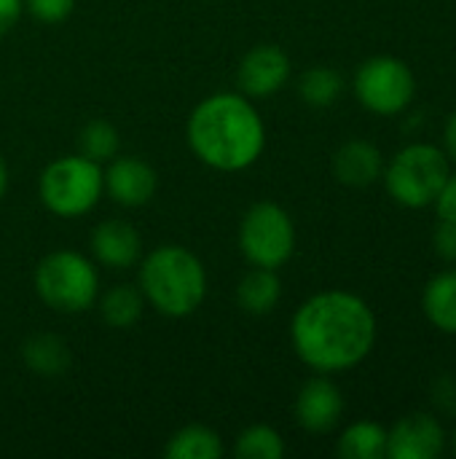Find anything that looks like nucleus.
I'll return each mask as SVG.
<instances>
[{
    "label": "nucleus",
    "mask_w": 456,
    "mask_h": 459,
    "mask_svg": "<svg viewBox=\"0 0 456 459\" xmlns=\"http://www.w3.org/2000/svg\"><path fill=\"white\" fill-rule=\"evenodd\" d=\"M298 358L320 371H347L368 358L376 342L371 307L347 290H325L298 307L290 325Z\"/></svg>",
    "instance_id": "obj_1"
},
{
    "label": "nucleus",
    "mask_w": 456,
    "mask_h": 459,
    "mask_svg": "<svg viewBox=\"0 0 456 459\" xmlns=\"http://www.w3.org/2000/svg\"><path fill=\"white\" fill-rule=\"evenodd\" d=\"M188 145L220 172H239L258 161L266 129L258 110L239 94H212L188 118Z\"/></svg>",
    "instance_id": "obj_2"
},
{
    "label": "nucleus",
    "mask_w": 456,
    "mask_h": 459,
    "mask_svg": "<svg viewBox=\"0 0 456 459\" xmlns=\"http://www.w3.org/2000/svg\"><path fill=\"white\" fill-rule=\"evenodd\" d=\"M140 290L167 317L194 315L207 293V274L202 261L177 245L153 250L140 269Z\"/></svg>",
    "instance_id": "obj_3"
},
{
    "label": "nucleus",
    "mask_w": 456,
    "mask_h": 459,
    "mask_svg": "<svg viewBox=\"0 0 456 459\" xmlns=\"http://www.w3.org/2000/svg\"><path fill=\"white\" fill-rule=\"evenodd\" d=\"M449 175V156L438 145L414 143L395 153L384 172V186L398 204L425 210L435 202Z\"/></svg>",
    "instance_id": "obj_4"
},
{
    "label": "nucleus",
    "mask_w": 456,
    "mask_h": 459,
    "mask_svg": "<svg viewBox=\"0 0 456 459\" xmlns=\"http://www.w3.org/2000/svg\"><path fill=\"white\" fill-rule=\"evenodd\" d=\"M97 288L99 280L94 266L73 250L51 253L35 269V290L40 301L65 315L86 312L97 299Z\"/></svg>",
    "instance_id": "obj_5"
},
{
    "label": "nucleus",
    "mask_w": 456,
    "mask_h": 459,
    "mask_svg": "<svg viewBox=\"0 0 456 459\" xmlns=\"http://www.w3.org/2000/svg\"><path fill=\"white\" fill-rule=\"evenodd\" d=\"M102 169L86 156H65L51 161L40 175L43 204L62 218H78L94 210L102 196Z\"/></svg>",
    "instance_id": "obj_6"
},
{
    "label": "nucleus",
    "mask_w": 456,
    "mask_h": 459,
    "mask_svg": "<svg viewBox=\"0 0 456 459\" xmlns=\"http://www.w3.org/2000/svg\"><path fill=\"white\" fill-rule=\"evenodd\" d=\"M239 247L253 266H282L296 247V229L290 215L274 202L253 204L239 226Z\"/></svg>",
    "instance_id": "obj_7"
},
{
    "label": "nucleus",
    "mask_w": 456,
    "mask_h": 459,
    "mask_svg": "<svg viewBox=\"0 0 456 459\" xmlns=\"http://www.w3.org/2000/svg\"><path fill=\"white\" fill-rule=\"evenodd\" d=\"M417 91V78L403 59L371 56L355 73V94L360 105L376 116L403 113Z\"/></svg>",
    "instance_id": "obj_8"
},
{
    "label": "nucleus",
    "mask_w": 456,
    "mask_h": 459,
    "mask_svg": "<svg viewBox=\"0 0 456 459\" xmlns=\"http://www.w3.org/2000/svg\"><path fill=\"white\" fill-rule=\"evenodd\" d=\"M446 449V430L433 414H409L387 430L390 459H435Z\"/></svg>",
    "instance_id": "obj_9"
},
{
    "label": "nucleus",
    "mask_w": 456,
    "mask_h": 459,
    "mask_svg": "<svg viewBox=\"0 0 456 459\" xmlns=\"http://www.w3.org/2000/svg\"><path fill=\"white\" fill-rule=\"evenodd\" d=\"M290 78V59L280 46L263 43L245 54L237 81L247 97H271Z\"/></svg>",
    "instance_id": "obj_10"
},
{
    "label": "nucleus",
    "mask_w": 456,
    "mask_h": 459,
    "mask_svg": "<svg viewBox=\"0 0 456 459\" xmlns=\"http://www.w3.org/2000/svg\"><path fill=\"white\" fill-rule=\"evenodd\" d=\"M156 186L159 180L153 167L137 156H113L110 167L102 172V188L121 207H142L156 194Z\"/></svg>",
    "instance_id": "obj_11"
},
{
    "label": "nucleus",
    "mask_w": 456,
    "mask_h": 459,
    "mask_svg": "<svg viewBox=\"0 0 456 459\" xmlns=\"http://www.w3.org/2000/svg\"><path fill=\"white\" fill-rule=\"evenodd\" d=\"M341 411H344L341 390L325 377L309 379L296 398V420L309 433L333 430L341 420Z\"/></svg>",
    "instance_id": "obj_12"
},
{
    "label": "nucleus",
    "mask_w": 456,
    "mask_h": 459,
    "mask_svg": "<svg viewBox=\"0 0 456 459\" xmlns=\"http://www.w3.org/2000/svg\"><path fill=\"white\" fill-rule=\"evenodd\" d=\"M333 172L349 188H368L384 172L382 151L368 140H349L336 151Z\"/></svg>",
    "instance_id": "obj_13"
},
{
    "label": "nucleus",
    "mask_w": 456,
    "mask_h": 459,
    "mask_svg": "<svg viewBox=\"0 0 456 459\" xmlns=\"http://www.w3.org/2000/svg\"><path fill=\"white\" fill-rule=\"evenodd\" d=\"M140 234L126 221H102L91 234V253L110 269H129L140 258Z\"/></svg>",
    "instance_id": "obj_14"
},
{
    "label": "nucleus",
    "mask_w": 456,
    "mask_h": 459,
    "mask_svg": "<svg viewBox=\"0 0 456 459\" xmlns=\"http://www.w3.org/2000/svg\"><path fill=\"white\" fill-rule=\"evenodd\" d=\"M422 309L438 331L456 336V269H446L427 282Z\"/></svg>",
    "instance_id": "obj_15"
},
{
    "label": "nucleus",
    "mask_w": 456,
    "mask_h": 459,
    "mask_svg": "<svg viewBox=\"0 0 456 459\" xmlns=\"http://www.w3.org/2000/svg\"><path fill=\"white\" fill-rule=\"evenodd\" d=\"M282 296V282L274 274V269L266 266H255L250 274H245V280L237 288V301L247 315H269Z\"/></svg>",
    "instance_id": "obj_16"
},
{
    "label": "nucleus",
    "mask_w": 456,
    "mask_h": 459,
    "mask_svg": "<svg viewBox=\"0 0 456 459\" xmlns=\"http://www.w3.org/2000/svg\"><path fill=\"white\" fill-rule=\"evenodd\" d=\"M22 358L30 371L38 377H59L70 366V350L67 344L54 333H35L24 342Z\"/></svg>",
    "instance_id": "obj_17"
},
{
    "label": "nucleus",
    "mask_w": 456,
    "mask_h": 459,
    "mask_svg": "<svg viewBox=\"0 0 456 459\" xmlns=\"http://www.w3.org/2000/svg\"><path fill=\"white\" fill-rule=\"evenodd\" d=\"M339 455L344 459L387 457V430L379 422H355L339 438Z\"/></svg>",
    "instance_id": "obj_18"
},
{
    "label": "nucleus",
    "mask_w": 456,
    "mask_h": 459,
    "mask_svg": "<svg viewBox=\"0 0 456 459\" xmlns=\"http://www.w3.org/2000/svg\"><path fill=\"white\" fill-rule=\"evenodd\" d=\"M164 455L169 459H218L223 455V444L215 430L204 425H188L167 441Z\"/></svg>",
    "instance_id": "obj_19"
},
{
    "label": "nucleus",
    "mask_w": 456,
    "mask_h": 459,
    "mask_svg": "<svg viewBox=\"0 0 456 459\" xmlns=\"http://www.w3.org/2000/svg\"><path fill=\"white\" fill-rule=\"evenodd\" d=\"M145 307V296L142 290L132 288V285H116L110 288L102 301H99V315L108 325L113 328H129L140 320Z\"/></svg>",
    "instance_id": "obj_20"
},
{
    "label": "nucleus",
    "mask_w": 456,
    "mask_h": 459,
    "mask_svg": "<svg viewBox=\"0 0 456 459\" xmlns=\"http://www.w3.org/2000/svg\"><path fill=\"white\" fill-rule=\"evenodd\" d=\"M341 89H344V78L333 67H312L304 73V78L298 83L301 100L314 108L333 105L341 97Z\"/></svg>",
    "instance_id": "obj_21"
},
{
    "label": "nucleus",
    "mask_w": 456,
    "mask_h": 459,
    "mask_svg": "<svg viewBox=\"0 0 456 459\" xmlns=\"http://www.w3.org/2000/svg\"><path fill=\"white\" fill-rule=\"evenodd\" d=\"M234 455L239 459H280L285 455V444L274 428L253 425L239 436Z\"/></svg>",
    "instance_id": "obj_22"
},
{
    "label": "nucleus",
    "mask_w": 456,
    "mask_h": 459,
    "mask_svg": "<svg viewBox=\"0 0 456 459\" xmlns=\"http://www.w3.org/2000/svg\"><path fill=\"white\" fill-rule=\"evenodd\" d=\"M78 148H81V156L97 164L110 161L118 153V132L108 121H91L81 129Z\"/></svg>",
    "instance_id": "obj_23"
},
{
    "label": "nucleus",
    "mask_w": 456,
    "mask_h": 459,
    "mask_svg": "<svg viewBox=\"0 0 456 459\" xmlns=\"http://www.w3.org/2000/svg\"><path fill=\"white\" fill-rule=\"evenodd\" d=\"M27 11L38 19V22H46V24H56L62 19L70 16L75 0H24Z\"/></svg>",
    "instance_id": "obj_24"
},
{
    "label": "nucleus",
    "mask_w": 456,
    "mask_h": 459,
    "mask_svg": "<svg viewBox=\"0 0 456 459\" xmlns=\"http://www.w3.org/2000/svg\"><path fill=\"white\" fill-rule=\"evenodd\" d=\"M433 247L438 253V258L456 264V223L452 221H441L435 226V234H433Z\"/></svg>",
    "instance_id": "obj_25"
},
{
    "label": "nucleus",
    "mask_w": 456,
    "mask_h": 459,
    "mask_svg": "<svg viewBox=\"0 0 456 459\" xmlns=\"http://www.w3.org/2000/svg\"><path fill=\"white\" fill-rule=\"evenodd\" d=\"M433 207H435V212H438L441 221H452V223H456V175H449V178H446V183H443V188L438 191Z\"/></svg>",
    "instance_id": "obj_26"
},
{
    "label": "nucleus",
    "mask_w": 456,
    "mask_h": 459,
    "mask_svg": "<svg viewBox=\"0 0 456 459\" xmlns=\"http://www.w3.org/2000/svg\"><path fill=\"white\" fill-rule=\"evenodd\" d=\"M22 3L24 0H0V35H5L16 24L22 13Z\"/></svg>",
    "instance_id": "obj_27"
},
{
    "label": "nucleus",
    "mask_w": 456,
    "mask_h": 459,
    "mask_svg": "<svg viewBox=\"0 0 456 459\" xmlns=\"http://www.w3.org/2000/svg\"><path fill=\"white\" fill-rule=\"evenodd\" d=\"M443 145H446V156L456 161V110L449 116L446 129H443Z\"/></svg>",
    "instance_id": "obj_28"
},
{
    "label": "nucleus",
    "mask_w": 456,
    "mask_h": 459,
    "mask_svg": "<svg viewBox=\"0 0 456 459\" xmlns=\"http://www.w3.org/2000/svg\"><path fill=\"white\" fill-rule=\"evenodd\" d=\"M5 188H8V169H5V161H3V156H0V199H3V194H5Z\"/></svg>",
    "instance_id": "obj_29"
},
{
    "label": "nucleus",
    "mask_w": 456,
    "mask_h": 459,
    "mask_svg": "<svg viewBox=\"0 0 456 459\" xmlns=\"http://www.w3.org/2000/svg\"><path fill=\"white\" fill-rule=\"evenodd\" d=\"M452 449H454V455H456V430H454V436H452Z\"/></svg>",
    "instance_id": "obj_30"
}]
</instances>
